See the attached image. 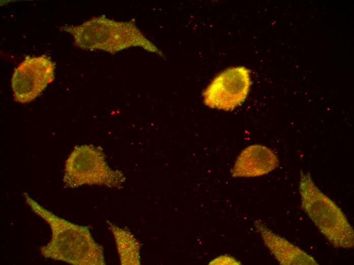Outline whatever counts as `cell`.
<instances>
[{"mask_svg":"<svg viewBox=\"0 0 354 265\" xmlns=\"http://www.w3.org/2000/svg\"><path fill=\"white\" fill-rule=\"evenodd\" d=\"M301 206L310 219L335 247L352 248L354 231L341 209L316 186L311 174L301 171Z\"/></svg>","mask_w":354,"mask_h":265,"instance_id":"obj_3","label":"cell"},{"mask_svg":"<svg viewBox=\"0 0 354 265\" xmlns=\"http://www.w3.org/2000/svg\"><path fill=\"white\" fill-rule=\"evenodd\" d=\"M126 180L120 170L107 164L102 148L93 144L76 146L65 161L63 182L67 188L96 185L122 188Z\"/></svg>","mask_w":354,"mask_h":265,"instance_id":"obj_4","label":"cell"},{"mask_svg":"<svg viewBox=\"0 0 354 265\" xmlns=\"http://www.w3.org/2000/svg\"><path fill=\"white\" fill-rule=\"evenodd\" d=\"M210 264H240L241 263L233 257L229 255H222L212 260Z\"/></svg>","mask_w":354,"mask_h":265,"instance_id":"obj_10","label":"cell"},{"mask_svg":"<svg viewBox=\"0 0 354 265\" xmlns=\"http://www.w3.org/2000/svg\"><path fill=\"white\" fill-rule=\"evenodd\" d=\"M55 68V63L46 55L26 57L11 78L14 100L20 103L34 100L53 81Z\"/></svg>","mask_w":354,"mask_h":265,"instance_id":"obj_6","label":"cell"},{"mask_svg":"<svg viewBox=\"0 0 354 265\" xmlns=\"http://www.w3.org/2000/svg\"><path fill=\"white\" fill-rule=\"evenodd\" d=\"M61 29L70 33L75 45L84 50H100L114 55L140 47L164 57L162 51L132 21H116L101 15L78 25H64Z\"/></svg>","mask_w":354,"mask_h":265,"instance_id":"obj_2","label":"cell"},{"mask_svg":"<svg viewBox=\"0 0 354 265\" xmlns=\"http://www.w3.org/2000/svg\"><path fill=\"white\" fill-rule=\"evenodd\" d=\"M251 85L250 71L244 66L231 67L216 76L203 93L208 107L231 110L246 99Z\"/></svg>","mask_w":354,"mask_h":265,"instance_id":"obj_5","label":"cell"},{"mask_svg":"<svg viewBox=\"0 0 354 265\" xmlns=\"http://www.w3.org/2000/svg\"><path fill=\"white\" fill-rule=\"evenodd\" d=\"M266 246L281 265L318 264L315 259L284 237L274 232L260 220L254 222Z\"/></svg>","mask_w":354,"mask_h":265,"instance_id":"obj_8","label":"cell"},{"mask_svg":"<svg viewBox=\"0 0 354 265\" xmlns=\"http://www.w3.org/2000/svg\"><path fill=\"white\" fill-rule=\"evenodd\" d=\"M279 165V160L272 150L254 144L242 151L230 172L233 177H254L267 174Z\"/></svg>","mask_w":354,"mask_h":265,"instance_id":"obj_7","label":"cell"},{"mask_svg":"<svg viewBox=\"0 0 354 265\" xmlns=\"http://www.w3.org/2000/svg\"><path fill=\"white\" fill-rule=\"evenodd\" d=\"M109 229L113 234L120 263L122 265L141 264V244L128 229L120 227L107 220Z\"/></svg>","mask_w":354,"mask_h":265,"instance_id":"obj_9","label":"cell"},{"mask_svg":"<svg viewBox=\"0 0 354 265\" xmlns=\"http://www.w3.org/2000/svg\"><path fill=\"white\" fill-rule=\"evenodd\" d=\"M23 196L32 210L51 228L50 240L40 249L44 257L73 265L106 264L103 248L94 240L87 226L73 223L56 216L27 193H24Z\"/></svg>","mask_w":354,"mask_h":265,"instance_id":"obj_1","label":"cell"}]
</instances>
